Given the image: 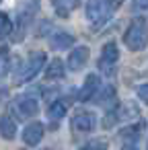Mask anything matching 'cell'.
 <instances>
[{
  "label": "cell",
  "mask_w": 148,
  "mask_h": 150,
  "mask_svg": "<svg viewBox=\"0 0 148 150\" xmlns=\"http://www.w3.org/2000/svg\"><path fill=\"white\" fill-rule=\"evenodd\" d=\"M119 60V50H117V43L115 41H109L103 45V52H101V58H99V68L103 74L111 76L115 72V64Z\"/></svg>",
  "instance_id": "obj_4"
},
{
  "label": "cell",
  "mask_w": 148,
  "mask_h": 150,
  "mask_svg": "<svg viewBox=\"0 0 148 150\" xmlns=\"http://www.w3.org/2000/svg\"><path fill=\"white\" fill-rule=\"evenodd\" d=\"M132 6H134V11H146L148 8V0H134Z\"/></svg>",
  "instance_id": "obj_20"
},
{
  "label": "cell",
  "mask_w": 148,
  "mask_h": 150,
  "mask_svg": "<svg viewBox=\"0 0 148 150\" xmlns=\"http://www.w3.org/2000/svg\"><path fill=\"white\" fill-rule=\"evenodd\" d=\"M138 97L148 105V84H140V86H138Z\"/></svg>",
  "instance_id": "obj_19"
},
{
  "label": "cell",
  "mask_w": 148,
  "mask_h": 150,
  "mask_svg": "<svg viewBox=\"0 0 148 150\" xmlns=\"http://www.w3.org/2000/svg\"><path fill=\"white\" fill-rule=\"evenodd\" d=\"M74 35H70V33H66V31H58V33H54L52 37H50V45L54 47V50H66V47H72L74 45Z\"/></svg>",
  "instance_id": "obj_10"
},
{
  "label": "cell",
  "mask_w": 148,
  "mask_h": 150,
  "mask_svg": "<svg viewBox=\"0 0 148 150\" xmlns=\"http://www.w3.org/2000/svg\"><path fill=\"white\" fill-rule=\"evenodd\" d=\"M123 41L125 45L132 50V52H140L146 47L148 43V27H146V21L144 19H134L123 35Z\"/></svg>",
  "instance_id": "obj_1"
},
{
  "label": "cell",
  "mask_w": 148,
  "mask_h": 150,
  "mask_svg": "<svg viewBox=\"0 0 148 150\" xmlns=\"http://www.w3.org/2000/svg\"><path fill=\"white\" fill-rule=\"evenodd\" d=\"M64 74H66V66H64V62H62L60 58L50 60L47 70H45V78H47V80H60Z\"/></svg>",
  "instance_id": "obj_12"
},
{
  "label": "cell",
  "mask_w": 148,
  "mask_h": 150,
  "mask_svg": "<svg viewBox=\"0 0 148 150\" xmlns=\"http://www.w3.org/2000/svg\"><path fill=\"white\" fill-rule=\"evenodd\" d=\"M89 56H91V50L86 47V45H82V47H74L72 52H70V56H68V62H66V66L70 68V70H80V68H84L86 66V62H89Z\"/></svg>",
  "instance_id": "obj_6"
},
{
  "label": "cell",
  "mask_w": 148,
  "mask_h": 150,
  "mask_svg": "<svg viewBox=\"0 0 148 150\" xmlns=\"http://www.w3.org/2000/svg\"><path fill=\"white\" fill-rule=\"evenodd\" d=\"M52 4L58 17H68L72 11L80 6V0H52Z\"/></svg>",
  "instance_id": "obj_11"
},
{
  "label": "cell",
  "mask_w": 148,
  "mask_h": 150,
  "mask_svg": "<svg viewBox=\"0 0 148 150\" xmlns=\"http://www.w3.org/2000/svg\"><path fill=\"white\" fill-rule=\"evenodd\" d=\"M123 150H138V148H136V146H125Z\"/></svg>",
  "instance_id": "obj_23"
},
{
  "label": "cell",
  "mask_w": 148,
  "mask_h": 150,
  "mask_svg": "<svg viewBox=\"0 0 148 150\" xmlns=\"http://www.w3.org/2000/svg\"><path fill=\"white\" fill-rule=\"evenodd\" d=\"M6 52L4 50H0V74H4L6 72Z\"/></svg>",
  "instance_id": "obj_21"
},
{
  "label": "cell",
  "mask_w": 148,
  "mask_h": 150,
  "mask_svg": "<svg viewBox=\"0 0 148 150\" xmlns=\"http://www.w3.org/2000/svg\"><path fill=\"white\" fill-rule=\"evenodd\" d=\"M0 2H2V0H0Z\"/></svg>",
  "instance_id": "obj_24"
},
{
  "label": "cell",
  "mask_w": 148,
  "mask_h": 150,
  "mask_svg": "<svg viewBox=\"0 0 148 150\" xmlns=\"http://www.w3.org/2000/svg\"><path fill=\"white\" fill-rule=\"evenodd\" d=\"M11 31H13V23H11L8 15L0 13V39L6 37V35H11Z\"/></svg>",
  "instance_id": "obj_15"
},
{
  "label": "cell",
  "mask_w": 148,
  "mask_h": 150,
  "mask_svg": "<svg viewBox=\"0 0 148 150\" xmlns=\"http://www.w3.org/2000/svg\"><path fill=\"white\" fill-rule=\"evenodd\" d=\"M121 2H123V0H107V4H109V8H111V11L119 8V6H121Z\"/></svg>",
  "instance_id": "obj_22"
},
{
  "label": "cell",
  "mask_w": 148,
  "mask_h": 150,
  "mask_svg": "<svg viewBox=\"0 0 148 150\" xmlns=\"http://www.w3.org/2000/svg\"><path fill=\"white\" fill-rule=\"evenodd\" d=\"M66 111H68V107H66L64 101H54V103H50V107H47V117H50V119H62V117L66 115Z\"/></svg>",
  "instance_id": "obj_14"
},
{
  "label": "cell",
  "mask_w": 148,
  "mask_h": 150,
  "mask_svg": "<svg viewBox=\"0 0 148 150\" xmlns=\"http://www.w3.org/2000/svg\"><path fill=\"white\" fill-rule=\"evenodd\" d=\"M43 134H45L43 123L33 121V123H29V125L23 129V142H25L27 146H37V144L43 140Z\"/></svg>",
  "instance_id": "obj_7"
},
{
  "label": "cell",
  "mask_w": 148,
  "mask_h": 150,
  "mask_svg": "<svg viewBox=\"0 0 148 150\" xmlns=\"http://www.w3.org/2000/svg\"><path fill=\"white\" fill-rule=\"evenodd\" d=\"M43 64H45V54H41V52L31 54V56H29V60L23 64L21 72L17 74V82H29L31 78H35V76L41 72Z\"/></svg>",
  "instance_id": "obj_2"
},
{
  "label": "cell",
  "mask_w": 148,
  "mask_h": 150,
  "mask_svg": "<svg viewBox=\"0 0 148 150\" xmlns=\"http://www.w3.org/2000/svg\"><path fill=\"white\" fill-rule=\"evenodd\" d=\"M140 129H142V123H138V125H134V127H125V132H121V136L123 138H130V136H140Z\"/></svg>",
  "instance_id": "obj_18"
},
{
  "label": "cell",
  "mask_w": 148,
  "mask_h": 150,
  "mask_svg": "<svg viewBox=\"0 0 148 150\" xmlns=\"http://www.w3.org/2000/svg\"><path fill=\"white\" fill-rule=\"evenodd\" d=\"M113 97H115V88L113 86H107L103 93H101V99H99V103H109V101H113Z\"/></svg>",
  "instance_id": "obj_17"
},
{
  "label": "cell",
  "mask_w": 148,
  "mask_h": 150,
  "mask_svg": "<svg viewBox=\"0 0 148 150\" xmlns=\"http://www.w3.org/2000/svg\"><path fill=\"white\" fill-rule=\"evenodd\" d=\"M78 150H107V142H103V140H93V142L84 144V146L78 148Z\"/></svg>",
  "instance_id": "obj_16"
},
{
  "label": "cell",
  "mask_w": 148,
  "mask_h": 150,
  "mask_svg": "<svg viewBox=\"0 0 148 150\" xmlns=\"http://www.w3.org/2000/svg\"><path fill=\"white\" fill-rule=\"evenodd\" d=\"M99 86H101L99 76H97V74H89L86 80L82 82V88L78 91V101H89V99H93V97L97 95Z\"/></svg>",
  "instance_id": "obj_9"
},
{
  "label": "cell",
  "mask_w": 148,
  "mask_h": 150,
  "mask_svg": "<svg viewBox=\"0 0 148 150\" xmlns=\"http://www.w3.org/2000/svg\"><path fill=\"white\" fill-rule=\"evenodd\" d=\"M95 123H97V119H95V115L89 113V111H80V113H76V115L72 117V127H74L76 132H80V134L93 132V129H95Z\"/></svg>",
  "instance_id": "obj_8"
},
{
  "label": "cell",
  "mask_w": 148,
  "mask_h": 150,
  "mask_svg": "<svg viewBox=\"0 0 148 150\" xmlns=\"http://www.w3.org/2000/svg\"><path fill=\"white\" fill-rule=\"evenodd\" d=\"M11 111L17 115V119H29V117H33V115L39 111V105H37V101H35L33 97L21 95V97H17V99L13 101Z\"/></svg>",
  "instance_id": "obj_3"
},
{
  "label": "cell",
  "mask_w": 148,
  "mask_h": 150,
  "mask_svg": "<svg viewBox=\"0 0 148 150\" xmlns=\"http://www.w3.org/2000/svg\"><path fill=\"white\" fill-rule=\"evenodd\" d=\"M109 4L107 0H89L86 2V19L93 23V25H103L107 19H109Z\"/></svg>",
  "instance_id": "obj_5"
},
{
  "label": "cell",
  "mask_w": 148,
  "mask_h": 150,
  "mask_svg": "<svg viewBox=\"0 0 148 150\" xmlns=\"http://www.w3.org/2000/svg\"><path fill=\"white\" fill-rule=\"evenodd\" d=\"M0 136H2L4 140H13L17 136V121L11 115L0 117Z\"/></svg>",
  "instance_id": "obj_13"
}]
</instances>
